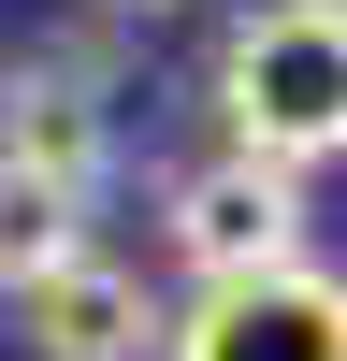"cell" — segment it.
Masks as SVG:
<instances>
[{"label": "cell", "instance_id": "5", "mask_svg": "<svg viewBox=\"0 0 347 361\" xmlns=\"http://www.w3.org/2000/svg\"><path fill=\"white\" fill-rule=\"evenodd\" d=\"M15 318H29L44 361H159V333H174V304L130 275V260H102V246H73L58 275H29Z\"/></svg>", "mask_w": 347, "mask_h": 361}, {"label": "cell", "instance_id": "2", "mask_svg": "<svg viewBox=\"0 0 347 361\" xmlns=\"http://www.w3.org/2000/svg\"><path fill=\"white\" fill-rule=\"evenodd\" d=\"M159 246H174V275H188V289L289 275V260H318V246H304V173H275V159H246V145H217V159L174 173Z\"/></svg>", "mask_w": 347, "mask_h": 361}, {"label": "cell", "instance_id": "7", "mask_svg": "<svg viewBox=\"0 0 347 361\" xmlns=\"http://www.w3.org/2000/svg\"><path fill=\"white\" fill-rule=\"evenodd\" d=\"M87 15H174V0H87Z\"/></svg>", "mask_w": 347, "mask_h": 361}, {"label": "cell", "instance_id": "3", "mask_svg": "<svg viewBox=\"0 0 347 361\" xmlns=\"http://www.w3.org/2000/svg\"><path fill=\"white\" fill-rule=\"evenodd\" d=\"M159 361H347V275L289 260V275H246V289H188Z\"/></svg>", "mask_w": 347, "mask_h": 361}, {"label": "cell", "instance_id": "6", "mask_svg": "<svg viewBox=\"0 0 347 361\" xmlns=\"http://www.w3.org/2000/svg\"><path fill=\"white\" fill-rule=\"evenodd\" d=\"M73 246H87V202H58V188H29V173H0V304H15L29 275H58Z\"/></svg>", "mask_w": 347, "mask_h": 361}, {"label": "cell", "instance_id": "1", "mask_svg": "<svg viewBox=\"0 0 347 361\" xmlns=\"http://www.w3.org/2000/svg\"><path fill=\"white\" fill-rule=\"evenodd\" d=\"M217 130L275 173L347 159V0H246L217 29Z\"/></svg>", "mask_w": 347, "mask_h": 361}, {"label": "cell", "instance_id": "4", "mask_svg": "<svg viewBox=\"0 0 347 361\" xmlns=\"http://www.w3.org/2000/svg\"><path fill=\"white\" fill-rule=\"evenodd\" d=\"M0 173H29L58 202H102L116 188V87L87 58H15L0 73Z\"/></svg>", "mask_w": 347, "mask_h": 361}]
</instances>
